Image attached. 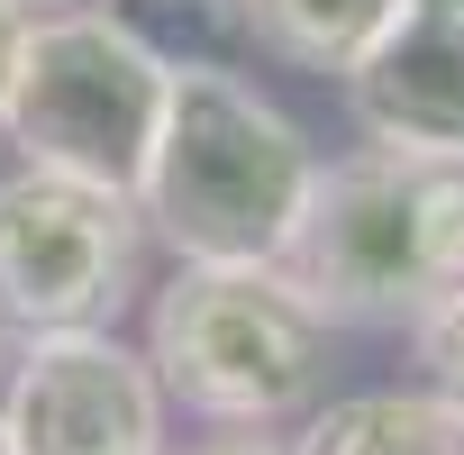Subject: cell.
Masks as SVG:
<instances>
[{"instance_id":"1","label":"cell","mask_w":464,"mask_h":455,"mask_svg":"<svg viewBox=\"0 0 464 455\" xmlns=\"http://www.w3.org/2000/svg\"><path fill=\"white\" fill-rule=\"evenodd\" d=\"M319 191V146L227 64H173L137 218L182 265H292Z\"/></svg>"},{"instance_id":"2","label":"cell","mask_w":464,"mask_h":455,"mask_svg":"<svg viewBox=\"0 0 464 455\" xmlns=\"http://www.w3.org/2000/svg\"><path fill=\"white\" fill-rule=\"evenodd\" d=\"M283 274L319 319L419 328L446 292H464V164H410L382 146L319 164V191Z\"/></svg>"},{"instance_id":"3","label":"cell","mask_w":464,"mask_h":455,"mask_svg":"<svg viewBox=\"0 0 464 455\" xmlns=\"http://www.w3.org/2000/svg\"><path fill=\"white\" fill-rule=\"evenodd\" d=\"M146 373L164 401L256 437L319 401L328 319L301 301V283L283 265H182L155 292Z\"/></svg>"},{"instance_id":"4","label":"cell","mask_w":464,"mask_h":455,"mask_svg":"<svg viewBox=\"0 0 464 455\" xmlns=\"http://www.w3.org/2000/svg\"><path fill=\"white\" fill-rule=\"evenodd\" d=\"M164 82H173V64L119 10L28 19L0 137H10L19 164H37V173H73V182H101V191L137 200L155 128H164Z\"/></svg>"},{"instance_id":"5","label":"cell","mask_w":464,"mask_h":455,"mask_svg":"<svg viewBox=\"0 0 464 455\" xmlns=\"http://www.w3.org/2000/svg\"><path fill=\"white\" fill-rule=\"evenodd\" d=\"M146 218L128 191L73 173H0V337H82L137 292Z\"/></svg>"},{"instance_id":"6","label":"cell","mask_w":464,"mask_h":455,"mask_svg":"<svg viewBox=\"0 0 464 455\" xmlns=\"http://www.w3.org/2000/svg\"><path fill=\"white\" fill-rule=\"evenodd\" d=\"M10 455H164V392L119 328L28 337L0 401Z\"/></svg>"},{"instance_id":"7","label":"cell","mask_w":464,"mask_h":455,"mask_svg":"<svg viewBox=\"0 0 464 455\" xmlns=\"http://www.w3.org/2000/svg\"><path fill=\"white\" fill-rule=\"evenodd\" d=\"M346 101L382 155L410 164H464V19L410 10L355 73Z\"/></svg>"},{"instance_id":"8","label":"cell","mask_w":464,"mask_h":455,"mask_svg":"<svg viewBox=\"0 0 464 455\" xmlns=\"http://www.w3.org/2000/svg\"><path fill=\"white\" fill-rule=\"evenodd\" d=\"M237 19H246L256 46H274L283 64L346 82V73L410 19V0H237Z\"/></svg>"},{"instance_id":"9","label":"cell","mask_w":464,"mask_h":455,"mask_svg":"<svg viewBox=\"0 0 464 455\" xmlns=\"http://www.w3.org/2000/svg\"><path fill=\"white\" fill-rule=\"evenodd\" d=\"M292 455H464V428L428 392H355L328 401Z\"/></svg>"},{"instance_id":"10","label":"cell","mask_w":464,"mask_h":455,"mask_svg":"<svg viewBox=\"0 0 464 455\" xmlns=\"http://www.w3.org/2000/svg\"><path fill=\"white\" fill-rule=\"evenodd\" d=\"M419 364H428V401L464 428V292H446L419 319Z\"/></svg>"},{"instance_id":"11","label":"cell","mask_w":464,"mask_h":455,"mask_svg":"<svg viewBox=\"0 0 464 455\" xmlns=\"http://www.w3.org/2000/svg\"><path fill=\"white\" fill-rule=\"evenodd\" d=\"M19 46H28V19L0 0V110H10V73H19Z\"/></svg>"},{"instance_id":"12","label":"cell","mask_w":464,"mask_h":455,"mask_svg":"<svg viewBox=\"0 0 464 455\" xmlns=\"http://www.w3.org/2000/svg\"><path fill=\"white\" fill-rule=\"evenodd\" d=\"M191 455H292V446H274V437H218V446H191Z\"/></svg>"},{"instance_id":"13","label":"cell","mask_w":464,"mask_h":455,"mask_svg":"<svg viewBox=\"0 0 464 455\" xmlns=\"http://www.w3.org/2000/svg\"><path fill=\"white\" fill-rule=\"evenodd\" d=\"M19 19H64V10H101V0H10Z\"/></svg>"},{"instance_id":"14","label":"cell","mask_w":464,"mask_h":455,"mask_svg":"<svg viewBox=\"0 0 464 455\" xmlns=\"http://www.w3.org/2000/svg\"><path fill=\"white\" fill-rule=\"evenodd\" d=\"M410 10H437V19H464V0H410Z\"/></svg>"},{"instance_id":"15","label":"cell","mask_w":464,"mask_h":455,"mask_svg":"<svg viewBox=\"0 0 464 455\" xmlns=\"http://www.w3.org/2000/svg\"><path fill=\"white\" fill-rule=\"evenodd\" d=\"M0 455H10V428H0Z\"/></svg>"},{"instance_id":"16","label":"cell","mask_w":464,"mask_h":455,"mask_svg":"<svg viewBox=\"0 0 464 455\" xmlns=\"http://www.w3.org/2000/svg\"><path fill=\"white\" fill-rule=\"evenodd\" d=\"M218 10H237V0H218Z\"/></svg>"}]
</instances>
